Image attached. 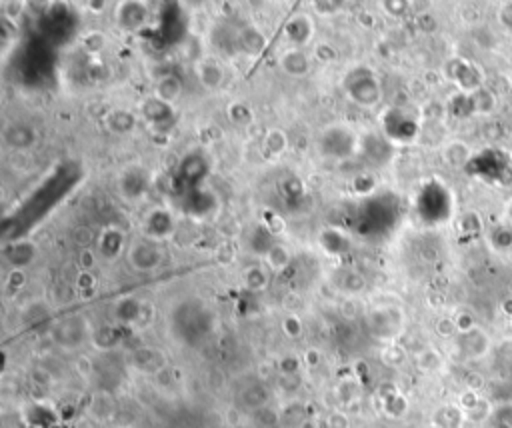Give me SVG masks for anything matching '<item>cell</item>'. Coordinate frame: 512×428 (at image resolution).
Returning <instances> with one entry per match:
<instances>
[{
    "mask_svg": "<svg viewBox=\"0 0 512 428\" xmlns=\"http://www.w3.org/2000/svg\"><path fill=\"white\" fill-rule=\"evenodd\" d=\"M156 92H159V98H162L164 102H172L174 98H178V95H181V82H178V78H174V76L162 78Z\"/></svg>",
    "mask_w": 512,
    "mask_h": 428,
    "instance_id": "obj_1",
    "label": "cell"
},
{
    "mask_svg": "<svg viewBox=\"0 0 512 428\" xmlns=\"http://www.w3.org/2000/svg\"><path fill=\"white\" fill-rule=\"evenodd\" d=\"M326 424H329V428H348V418L342 412H332Z\"/></svg>",
    "mask_w": 512,
    "mask_h": 428,
    "instance_id": "obj_2",
    "label": "cell"
},
{
    "mask_svg": "<svg viewBox=\"0 0 512 428\" xmlns=\"http://www.w3.org/2000/svg\"><path fill=\"white\" fill-rule=\"evenodd\" d=\"M284 332H287V334H290V336H299V334H300V322L297 321V319H292V316H290V319H287V321H284Z\"/></svg>",
    "mask_w": 512,
    "mask_h": 428,
    "instance_id": "obj_3",
    "label": "cell"
}]
</instances>
